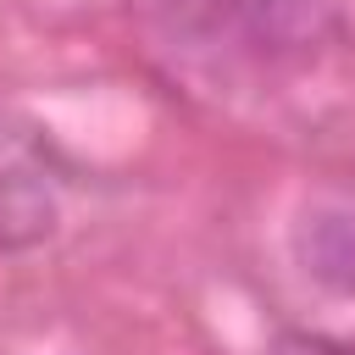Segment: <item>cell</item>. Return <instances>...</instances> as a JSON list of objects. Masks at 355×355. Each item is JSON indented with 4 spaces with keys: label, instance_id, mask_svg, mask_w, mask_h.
Wrapping results in <instances>:
<instances>
[{
    "label": "cell",
    "instance_id": "obj_1",
    "mask_svg": "<svg viewBox=\"0 0 355 355\" xmlns=\"http://www.w3.org/2000/svg\"><path fill=\"white\" fill-rule=\"evenodd\" d=\"M172 11L194 39L250 67H305L344 33L333 0H178Z\"/></svg>",
    "mask_w": 355,
    "mask_h": 355
},
{
    "label": "cell",
    "instance_id": "obj_2",
    "mask_svg": "<svg viewBox=\"0 0 355 355\" xmlns=\"http://www.w3.org/2000/svg\"><path fill=\"white\" fill-rule=\"evenodd\" d=\"M294 261L316 288L355 300V205L349 200L305 205V216L294 222Z\"/></svg>",
    "mask_w": 355,
    "mask_h": 355
},
{
    "label": "cell",
    "instance_id": "obj_3",
    "mask_svg": "<svg viewBox=\"0 0 355 355\" xmlns=\"http://www.w3.org/2000/svg\"><path fill=\"white\" fill-rule=\"evenodd\" d=\"M55 227V200L33 172H0V250L39 244Z\"/></svg>",
    "mask_w": 355,
    "mask_h": 355
}]
</instances>
